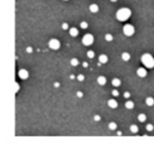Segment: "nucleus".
Segmentation results:
<instances>
[{
    "mask_svg": "<svg viewBox=\"0 0 154 149\" xmlns=\"http://www.w3.org/2000/svg\"><path fill=\"white\" fill-rule=\"evenodd\" d=\"M140 60H141V63L146 68H149V69H153L154 68V57L149 53L143 54L141 57H140Z\"/></svg>",
    "mask_w": 154,
    "mask_h": 149,
    "instance_id": "nucleus-2",
    "label": "nucleus"
},
{
    "mask_svg": "<svg viewBox=\"0 0 154 149\" xmlns=\"http://www.w3.org/2000/svg\"><path fill=\"white\" fill-rule=\"evenodd\" d=\"M117 135H121V131H118V132H117Z\"/></svg>",
    "mask_w": 154,
    "mask_h": 149,
    "instance_id": "nucleus-36",
    "label": "nucleus"
},
{
    "mask_svg": "<svg viewBox=\"0 0 154 149\" xmlns=\"http://www.w3.org/2000/svg\"><path fill=\"white\" fill-rule=\"evenodd\" d=\"M80 28L81 29H88V22H86V21L80 22Z\"/></svg>",
    "mask_w": 154,
    "mask_h": 149,
    "instance_id": "nucleus-25",
    "label": "nucleus"
},
{
    "mask_svg": "<svg viewBox=\"0 0 154 149\" xmlns=\"http://www.w3.org/2000/svg\"><path fill=\"white\" fill-rule=\"evenodd\" d=\"M97 83H98V85H100V86H105L106 84H107V78H106V76H104V75L98 76Z\"/></svg>",
    "mask_w": 154,
    "mask_h": 149,
    "instance_id": "nucleus-9",
    "label": "nucleus"
},
{
    "mask_svg": "<svg viewBox=\"0 0 154 149\" xmlns=\"http://www.w3.org/2000/svg\"><path fill=\"white\" fill-rule=\"evenodd\" d=\"M108 56L106 55V54H102V55H99L98 57V60H99V63H108Z\"/></svg>",
    "mask_w": 154,
    "mask_h": 149,
    "instance_id": "nucleus-10",
    "label": "nucleus"
},
{
    "mask_svg": "<svg viewBox=\"0 0 154 149\" xmlns=\"http://www.w3.org/2000/svg\"><path fill=\"white\" fill-rule=\"evenodd\" d=\"M121 59H123V61H129L130 59H131V55H130V53L123 52V54H121Z\"/></svg>",
    "mask_w": 154,
    "mask_h": 149,
    "instance_id": "nucleus-12",
    "label": "nucleus"
},
{
    "mask_svg": "<svg viewBox=\"0 0 154 149\" xmlns=\"http://www.w3.org/2000/svg\"><path fill=\"white\" fill-rule=\"evenodd\" d=\"M18 76L20 77L21 80H28L29 78V72L25 69H21L18 71Z\"/></svg>",
    "mask_w": 154,
    "mask_h": 149,
    "instance_id": "nucleus-6",
    "label": "nucleus"
},
{
    "mask_svg": "<svg viewBox=\"0 0 154 149\" xmlns=\"http://www.w3.org/2000/svg\"><path fill=\"white\" fill-rule=\"evenodd\" d=\"M70 63H71V66L77 67V66H78V65H79V60H78V59H77V58H72V59H71Z\"/></svg>",
    "mask_w": 154,
    "mask_h": 149,
    "instance_id": "nucleus-18",
    "label": "nucleus"
},
{
    "mask_svg": "<svg viewBox=\"0 0 154 149\" xmlns=\"http://www.w3.org/2000/svg\"><path fill=\"white\" fill-rule=\"evenodd\" d=\"M108 106L110 108H112V109H115V108H117V106H118V103H117L114 98H112V100H109L108 101Z\"/></svg>",
    "mask_w": 154,
    "mask_h": 149,
    "instance_id": "nucleus-8",
    "label": "nucleus"
},
{
    "mask_svg": "<svg viewBox=\"0 0 154 149\" xmlns=\"http://www.w3.org/2000/svg\"><path fill=\"white\" fill-rule=\"evenodd\" d=\"M89 10H90V12H91V13H97L98 10H99V7H98L97 4L93 3V4H91V5L89 7Z\"/></svg>",
    "mask_w": 154,
    "mask_h": 149,
    "instance_id": "nucleus-11",
    "label": "nucleus"
},
{
    "mask_svg": "<svg viewBox=\"0 0 154 149\" xmlns=\"http://www.w3.org/2000/svg\"><path fill=\"white\" fill-rule=\"evenodd\" d=\"M146 105L147 106H149V107H151V106H153L154 105V98L152 96H149L146 98Z\"/></svg>",
    "mask_w": 154,
    "mask_h": 149,
    "instance_id": "nucleus-14",
    "label": "nucleus"
},
{
    "mask_svg": "<svg viewBox=\"0 0 154 149\" xmlns=\"http://www.w3.org/2000/svg\"><path fill=\"white\" fill-rule=\"evenodd\" d=\"M125 107L127 109H133L134 108V103L132 101H127L126 104H125Z\"/></svg>",
    "mask_w": 154,
    "mask_h": 149,
    "instance_id": "nucleus-17",
    "label": "nucleus"
},
{
    "mask_svg": "<svg viewBox=\"0 0 154 149\" xmlns=\"http://www.w3.org/2000/svg\"><path fill=\"white\" fill-rule=\"evenodd\" d=\"M63 1H68V0H63Z\"/></svg>",
    "mask_w": 154,
    "mask_h": 149,
    "instance_id": "nucleus-38",
    "label": "nucleus"
},
{
    "mask_svg": "<svg viewBox=\"0 0 154 149\" xmlns=\"http://www.w3.org/2000/svg\"><path fill=\"white\" fill-rule=\"evenodd\" d=\"M111 1H112V2H116V1H117V0H111Z\"/></svg>",
    "mask_w": 154,
    "mask_h": 149,
    "instance_id": "nucleus-37",
    "label": "nucleus"
},
{
    "mask_svg": "<svg viewBox=\"0 0 154 149\" xmlns=\"http://www.w3.org/2000/svg\"><path fill=\"white\" fill-rule=\"evenodd\" d=\"M54 85H55V87H56V88H58V87L60 86V84H59V83H55V84H54Z\"/></svg>",
    "mask_w": 154,
    "mask_h": 149,
    "instance_id": "nucleus-34",
    "label": "nucleus"
},
{
    "mask_svg": "<svg viewBox=\"0 0 154 149\" xmlns=\"http://www.w3.org/2000/svg\"><path fill=\"white\" fill-rule=\"evenodd\" d=\"M105 39H106V41H108V42H111L113 40V36L111 34H106L105 36Z\"/></svg>",
    "mask_w": 154,
    "mask_h": 149,
    "instance_id": "nucleus-22",
    "label": "nucleus"
},
{
    "mask_svg": "<svg viewBox=\"0 0 154 149\" xmlns=\"http://www.w3.org/2000/svg\"><path fill=\"white\" fill-rule=\"evenodd\" d=\"M136 73H137V76L141 77V78L146 77V76H147V74H148L146 68H138V69H137V71H136Z\"/></svg>",
    "mask_w": 154,
    "mask_h": 149,
    "instance_id": "nucleus-7",
    "label": "nucleus"
},
{
    "mask_svg": "<svg viewBox=\"0 0 154 149\" xmlns=\"http://www.w3.org/2000/svg\"><path fill=\"white\" fill-rule=\"evenodd\" d=\"M120 85H121V80H119V78H113V80H112V86L113 87L118 88Z\"/></svg>",
    "mask_w": 154,
    "mask_h": 149,
    "instance_id": "nucleus-13",
    "label": "nucleus"
},
{
    "mask_svg": "<svg viewBox=\"0 0 154 149\" xmlns=\"http://www.w3.org/2000/svg\"><path fill=\"white\" fill-rule=\"evenodd\" d=\"M112 95H113V96H118V95H119L118 90H116V89H114V90L112 91Z\"/></svg>",
    "mask_w": 154,
    "mask_h": 149,
    "instance_id": "nucleus-27",
    "label": "nucleus"
},
{
    "mask_svg": "<svg viewBox=\"0 0 154 149\" xmlns=\"http://www.w3.org/2000/svg\"><path fill=\"white\" fill-rule=\"evenodd\" d=\"M76 94H77V96H78V97H82V96H84V94H82V92H81V91H78Z\"/></svg>",
    "mask_w": 154,
    "mask_h": 149,
    "instance_id": "nucleus-32",
    "label": "nucleus"
},
{
    "mask_svg": "<svg viewBox=\"0 0 154 149\" xmlns=\"http://www.w3.org/2000/svg\"><path fill=\"white\" fill-rule=\"evenodd\" d=\"M19 90H20V85L16 82V83H15V93H18Z\"/></svg>",
    "mask_w": 154,
    "mask_h": 149,
    "instance_id": "nucleus-24",
    "label": "nucleus"
},
{
    "mask_svg": "<svg viewBox=\"0 0 154 149\" xmlns=\"http://www.w3.org/2000/svg\"><path fill=\"white\" fill-rule=\"evenodd\" d=\"M123 97H125V98H129V97H130V92H125V94H123Z\"/></svg>",
    "mask_w": 154,
    "mask_h": 149,
    "instance_id": "nucleus-30",
    "label": "nucleus"
},
{
    "mask_svg": "<svg viewBox=\"0 0 154 149\" xmlns=\"http://www.w3.org/2000/svg\"><path fill=\"white\" fill-rule=\"evenodd\" d=\"M87 56H88V58L93 59V58H94V56H95V53L93 52L92 50H90V51H88V52H87Z\"/></svg>",
    "mask_w": 154,
    "mask_h": 149,
    "instance_id": "nucleus-21",
    "label": "nucleus"
},
{
    "mask_svg": "<svg viewBox=\"0 0 154 149\" xmlns=\"http://www.w3.org/2000/svg\"><path fill=\"white\" fill-rule=\"evenodd\" d=\"M131 15H132V11L129 7H121L116 12V19L123 22V21L128 20L131 17Z\"/></svg>",
    "mask_w": 154,
    "mask_h": 149,
    "instance_id": "nucleus-1",
    "label": "nucleus"
},
{
    "mask_svg": "<svg viewBox=\"0 0 154 149\" xmlns=\"http://www.w3.org/2000/svg\"><path fill=\"white\" fill-rule=\"evenodd\" d=\"M123 34L126 35V36H128V37H131V36L135 33V29H134V27L132 25V24H126V25H123Z\"/></svg>",
    "mask_w": 154,
    "mask_h": 149,
    "instance_id": "nucleus-4",
    "label": "nucleus"
},
{
    "mask_svg": "<svg viewBox=\"0 0 154 149\" xmlns=\"http://www.w3.org/2000/svg\"><path fill=\"white\" fill-rule=\"evenodd\" d=\"M81 41H82V45H84L90 47V45H93V42H94V36L92 34H86L84 37H82Z\"/></svg>",
    "mask_w": 154,
    "mask_h": 149,
    "instance_id": "nucleus-3",
    "label": "nucleus"
},
{
    "mask_svg": "<svg viewBox=\"0 0 154 149\" xmlns=\"http://www.w3.org/2000/svg\"><path fill=\"white\" fill-rule=\"evenodd\" d=\"M69 33H70V35L72 37H76V36H78V30H77L76 28H71Z\"/></svg>",
    "mask_w": 154,
    "mask_h": 149,
    "instance_id": "nucleus-15",
    "label": "nucleus"
},
{
    "mask_svg": "<svg viewBox=\"0 0 154 149\" xmlns=\"http://www.w3.org/2000/svg\"><path fill=\"white\" fill-rule=\"evenodd\" d=\"M108 127H109V129H110V130H115L116 127H117V124H116L115 122H111V123L109 124Z\"/></svg>",
    "mask_w": 154,
    "mask_h": 149,
    "instance_id": "nucleus-20",
    "label": "nucleus"
},
{
    "mask_svg": "<svg viewBox=\"0 0 154 149\" xmlns=\"http://www.w3.org/2000/svg\"><path fill=\"white\" fill-rule=\"evenodd\" d=\"M94 121H96V122L100 121V115H98V114L95 115V116H94Z\"/></svg>",
    "mask_w": 154,
    "mask_h": 149,
    "instance_id": "nucleus-29",
    "label": "nucleus"
},
{
    "mask_svg": "<svg viewBox=\"0 0 154 149\" xmlns=\"http://www.w3.org/2000/svg\"><path fill=\"white\" fill-rule=\"evenodd\" d=\"M77 80L79 82H82V80H84V76L82 74H79V75H77Z\"/></svg>",
    "mask_w": 154,
    "mask_h": 149,
    "instance_id": "nucleus-26",
    "label": "nucleus"
},
{
    "mask_svg": "<svg viewBox=\"0 0 154 149\" xmlns=\"http://www.w3.org/2000/svg\"><path fill=\"white\" fill-rule=\"evenodd\" d=\"M62 29H63V30H68V29H69V24H68L67 22H63V23H62Z\"/></svg>",
    "mask_w": 154,
    "mask_h": 149,
    "instance_id": "nucleus-28",
    "label": "nucleus"
},
{
    "mask_svg": "<svg viewBox=\"0 0 154 149\" xmlns=\"http://www.w3.org/2000/svg\"><path fill=\"white\" fill-rule=\"evenodd\" d=\"M137 118H138V121H139L140 123H144V122L147 121V115L144 114V113H140V114H138Z\"/></svg>",
    "mask_w": 154,
    "mask_h": 149,
    "instance_id": "nucleus-16",
    "label": "nucleus"
},
{
    "mask_svg": "<svg viewBox=\"0 0 154 149\" xmlns=\"http://www.w3.org/2000/svg\"><path fill=\"white\" fill-rule=\"evenodd\" d=\"M82 66H84V68H87V67H88V66H89V63H86V61H84V63H82Z\"/></svg>",
    "mask_w": 154,
    "mask_h": 149,
    "instance_id": "nucleus-33",
    "label": "nucleus"
},
{
    "mask_svg": "<svg viewBox=\"0 0 154 149\" xmlns=\"http://www.w3.org/2000/svg\"><path fill=\"white\" fill-rule=\"evenodd\" d=\"M130 130H131L132 133H137V132H138V126L137 125H131Z\"/></svg>",
    "mask_w": 154,
    "mask_h": 149,
    "instance_id": "nucleus-19",
    "label": "nucleus"
},
{
    "mask_svg": "<svg viewBox=\"0 0 154 149\" xmlns=\"http://www.w3.org/2000/svg\"><path fill=\"white\" fill-rule=\"evenodd\" d=\"M27 52H28V53L33 52V49H32V47H28V48H27Z\"/></svg>",
    "mask_w": 154,
    "mask_h": 149,
    "instance_id": "nucleus-31",
    "label": "nucleus"
},
{
    "mask_svg": "<svg viewBox=\"0 0 154 149\" xmlns=\"http://www.w3.org/2000/svg\"><path fill=\"white\" fill-rule=\"evenodd\" d=\"M74 78H75V76H74L73 74H72V75H71V80H74Z\"/></svg>",
    "mask_w": 154,
    "mask_h": 149,
    "instance_id": "nucleus-35",
    "label": "nucleus"
},
{
    "mask_svg": "<svg viewBox=\"0 0 154 149\" xmlns=\"http://www.w3.org/2000/svg\"><path fill=\"white\" fill-rule=\"evenodd\" d=\"M60 47H61V43L58 39L56 38H52L49 41V48L52 49V50H59Z\"/></svg>",
    "mask_w": 154,
    "mask_h": 149,
    "instance_id": "nucleus-5",
    "label": "nucleus"
},
{
    "mask_svg": "<svg viewBox=\"0 0 154 149\" xmlns=\"http://www.w3.org/2000/svg\"><path fill=\"white\" fill-rule=\"evenodd\" d=\"M146 129H147V131H153L154 126L152 125V124H148L147 127H146Z\"/></svg>",
    "mask_w": 154,
    "mask_h": 149,
    "instance_id": "nucleus-23",
    "label": "nucleus"
}]
</instances>
